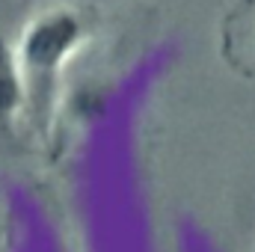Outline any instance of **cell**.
Wrapping results in <instances>:
<instances>
[{
	"label": "cell",
	"instance_id": "obj_1",
	"mask_svg": "<svg viewBox=\"0 0 255 252\" xmlns=\"http://www.w3.org/2000/svg\"><path fill=\"white\" fill-rule=\"evenodd\" d=\"M86 33H89L86 18L77 15L74 9L42 12L24 33L18 68H21V80L27 92V107L42 122L48 119L54 107L60 71L68 63V57L80 48Z\"/></svg>",
	"mask_w": 255,
	"mask_h": 252
},
{
	"label": "cell",
	"instance_id": "obj_2",
	"mask_svg": "<svg viewBox=\"0 0 255 252\" xmlns=\"http://www.w3.org/2000/svg\"><path fill=\"white\" fill-rule=\"evenodd\" d=\"M220 51L238 74L255 77V0H238L226 12Z\"/></svg>",
	"mask_w": 255,
	"mask_h": 252
},
{
	"label": "cell",
	"instance_id": "obj_3",
	"mask_svg": "<svg viewBox=\"0 0 255 252\" xmlns=\"http://www.w3.org/2000/svg\"><path fill=\"white\" fill-rule=\"evenodd\" d=\"M21 107H27V92H24V80H21V68L12 57L9 42L0 36V127L12 125V119L21 113Z\"/></svg>",
	"mask_w": 255,
	"mask_h": 252
}]
</instances>
